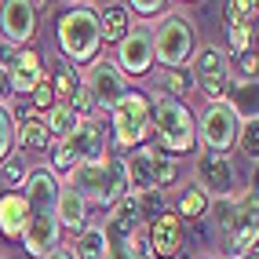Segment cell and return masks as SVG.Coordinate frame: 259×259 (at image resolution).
Listing matches in <instances>:
<instances>
[{
  "label": "cell",
  "mask_w": 259,
  "mask_h": 259,
  "mask_svg": "<svg viewBox=\"0 0 259 259\" xmlns=\"http://www.w3.org/2000/svg\"><path fill=\"white\" fill-rule=\"evenodd\" d=\"M59 176L51 168H33L26 176V230H22V245L29 255L44 259L51 248H59V219H55V197H59Z\"/></svg>",
  "instance_id": "1"
},
{
  "label": "cell",
  "mask_w": 259,
  "mask_h": 259,
  "mask_svg": "<svg viewBox=\"0 0 259 259\" xmlns=\"http://www.w3.org/2000/svg\"><path fill=\"white\" fill-rule=\"evenodd\" d=\"M70 186L84 204H102L113 208L120 197H128V171H124V157H99V161H84L73 164L70 171Z\"/></svg>",
  "instance_id": "2"
},
{
  "label": "cell",
  "mask_w": 259,
  "mask_h": 259,
  "mask_svg": "<svg viewBox=\"0 0 259 259\" xmlns=\"http://www.w3.org/2000/svg\"><path fill=\"white\" fill-rule=\"evenodd\" d=\"M150 132H157V150L176 157V153H190L197 146V124L194 113L186 110V102L157 95L150 102Z\"/></svg>",
  "instance_id": "3"
},
{
  "label": "cell",
  "mask_w": 259,
  "mask_h": 259,
  "mask_svg": "<svg viewBox=\"0 0 259 259\" xmlns=\"http://www.w3.org/2000/svg\"><path fill=\"white\" fill-rule=\"evenodd\" d=\"M59 48H62V55L70 62H77V66L99 59L102 33H99V15H95L92 4H77L59 19Z\"/></svg>",
  "instance_id": "4"
},
{
  "label": "cell",
  "mask_w": 259,
  "mask_h": 259,
  "mask_svg": "<svg viewBox=\"0 0 259 259\" xmlns=\"http://www.w3.org/2000/svg\"><path fill=\"white\" fill-rule=\"evenodd\" d=\"M215 215H219V227L227 230L230 245L237 248V255H248L255 248V237H259V230H255V186L215 201Z\"/></svg>",
  "instance_id": "5"
},
{
  "label": "cell",
  "mask_w": 259,
  "mask_h": 259,
  "mask_svg": "<svg viewBox=\"0 0 259 259\" xmlns=\"http://www.w3.org/2000/svg\"><path fill=\"white\" fill-rule=\"evenodd\" d=\"M124 171H128L132 197L146 194V190H161L164 194V190L176 183V176H179L176 161H171L168 153H161L157 146H139L132 157H124Z\"/></svg>",
  "instance_id": "6"
},
{
  "label": "cell",
  "mask_w": 259,
  "mask_h": 259,
  "mask_svg": "<svg viewBox=\"0 0 259 259\" xmlns=\"http://www.w3.org/2000/svg\"><path fill=\"white\" fill-rule=\"evenodd\" d=\"M99 157H106V128L95 117H80L77 128L55 146V168L51 171L59 176V171H70L73 164L99 161Z\"/></svg>",
  "instance_id": "7"
},
{
  "label": "cell",
  "mask_w": 259,
  "mask_h": 259,
  "mask_svg": "<svg viewBox=\"0 0 259 259\" xmlns=\"http://www.w3.org/2000/svg\"><path fill=\"white\" fill-rule=\"evenodd\" d=\"M150 37H153V62H161V70H179L194 55V26L183 15H164Z\"/></svg>",
  "instance_id": "8"
},
{
  "label": "cell",
  "mask_w": 259,
  "mask_h": 259,
  "mask_svg": "<svg viewBox=\"0 0 259 259\" xmlns=\"http://www.w3.org/2000/svg\"><path fill=\"white\" fill-rule=\"evenodd\" d=\"M110 120H113L117 146H124V150L143 146L150 135V99L143 92H128L124 99H117L110 106Z\"/></svg>",
  "instance_id": "9"
},
{
  "label": "cell",
  "mask_w": 259,
  "mask_h": 259,
  "mask_svg": "<svg viewBox=\"0 0 259 259\" xmlns=\"http://www.w3.org/2000/svg\"><path fill=\"white\" fill-rule=\"evenodd\" d=\"M194 176H197V190L208 201H223V197H234L237 190V171H234V161H230V153H208V150H201L197 157H194Z\"/></svg>",
  "instance_id": "10"
},
{
  "label": "cell",
  "mask_w": 259,
  "mask_h": 259,
  "mask_svg": "<svg viewBox=\"0 0 259 259\" xmlns=\"http://www.w3.org/2000/svg\"><path fill=\"white\" fill-rule=\"evenodd\" d=\"M194 84L201 88V95L212 102H223L227 99V88H230V62L223 59L219 48H201L197 59H194Z\"/></svg>",
  "instance_id": "11"
},
{
  "label": "cell",
  "mask_w": 259,
  "mask_h": 259,
  "mask_svg": "<svg viewBox=\"0 0 259 259\" xmlns=\"http://www.w3.org/2000/svg\"><path fill=\"white\" fill-rule=\"evenodd\" d=\"M234 139H237V120L234 113L223 106V102H212L204 110L201 124H197V143H204L208 153H230L234 150Z\"/></svg>",
  "instance_id": "12"
},
{
  "label": "cell",
  "mask_w": 259,
  "mask_h": 259,
  "mask_svg": "<svg viewBox=\"0 0 259 259\" xmlns=\"http://www.w3.org/2000/svg\"><path fill=\"white\" fill-rule=\"evenodd\" d=\"M113 66L124 77H146L153 70V37H150V29H143V26L128 29V37L117 44V62Z\"/></svg>",
  "instance_id": "13"
},
{
  "label": "cell",
  "mask_w": 259,
  "mask_h": 259,
  "mask_svg": "<svg viewBox=\"0 0 259 259\" xmlns=\"http://www.w3.org/2000/svg\"><path fill=\"white\" fill-rule=\"evenodd\" d=\"M37 33V4H26V0H8L0 4V37L11 48H22L33 40Z\"/></svg>",
  "instance_id": "14"
},
{
  "label": "cell",
  "mask_w": 259,
  "mask_h": 259,
  "mask_svg": "<svg viewBox=\"0 0 259 259\" xmlns=\"http://www.w3.org/2000/svg\"><path fill=\"white\" fill-rule=\"evenodd\" d=\"M84 88L92 92L95 106H106L110 110L117 99L128 95V80H124V73H120L110 59H95L92 70H88V80H84Z\"/></svg>",
  "instance_id": "15"
},
{
  "label": "cell",
  "mask_w": 259,
  "mask_h": 259,
  "mask_svg": "<svg viewBox=\"0 0 259 259\" xmlns=\"http://www.w3.org/2000/svg\"><path fill=\"white\" fill-rule=\"evenodd\" d=\"M183 219L176 212H164L161 219H153L150 223V234H146V248L150 255H157V259H176L183 252Z\"/></svg>",
  "instance_id": "16"
},
{
  "label": "cell",
  "mask_w": 259,
  "mask_h": 259,
  "mask_svg": "<svg viewBox=\"0 0 259 259\" xmlns=\"http://www.w3.org/2000/svg\"><path fill=\"white\" fill-rule=\"evenodd\" d=\"M135 230H143V212H139V201L128 194V197H120L113 204L102 234H106V245H120V241H128Z\"/></svg>",
  "instance_id": "17"
},
{
  "label": "cell",
  "mask_w": 259,
  "mask_h": 259,
  "mask_svg": "<svg viewBox=\"0 0 259 259\" xmlns=\"http://www.w3.org/2000/svg\"><path fill=\"white\" fill-rule=\"evenodd\" d=\"M40 80H44V59L33 48H22L19 51V62H15L11 73H8L11 95H33V88H37Z\"/></svg>",
  "instance_id": "18"
},
{
  "label": "cell",
  "mask_w": 259,
  "mask_h": 259,
  "mask_svg": "<svg viewBox=\"0 0 259 259\" xmlns=\"http://www.w3.org/2000/svg\"><path fill=\"white\" fill-rule=\"evenodd\" d=\"M223 106L234 113L237 124H255L259 120V99H255V80H230L227 88V99H223Z\"/></svg>",
  "instance_id": "19"
},
{
  "label": "cell",
  "mask_w": 259,
  "mask_h": 259,
  "mask_svg": "<svg viewBox=\"0 0 259 259\" xmlns=\"http://www.w3.org/2000/svg\"><path fill=\"white\" fill-rule=\"evenodd\" d=\"M55 219H59V230H73V234H80L84 227H88V204H84L70 186H59Z\"/></svg>",
  "instance_id": "20"
},
{
  "label": "cell",
  "mask_w": 259,
  "mask_h": 259,
  "mask_svg": "<svg viewBox=\"0 0 259 259\" xmlns=\"http://www.w3.org/2000/svg\"><path fill=\"white\" fill-rule=\"evenodd\" d=\"M99 33H102V44H120L128 37V22H132V15H128V8L124 4H102L99 11Z\"/></svg>",
  "instance_id": "21"
},
{
  "label": "cell",
  "mask_w": 259,
  "mask_h": 259,
  "mask_svg": "<svg viewBox=\"0 0 259 259\" xmlns=\"http://www.w3.org/2000/svg\"><path fill=\"white\" fill-rule=\"evenodd\" d=\"M26 197L22 194H4L0 197V234L19 241L22 230H26Z\"/></svg>",
  "instance_id": "22"
},
{
  "label": "cell",
  "mask_w": 259,
  "mask_h": 259,
  "mask_svg": "<svg viewBox=\"0 0 259 259\" xmlns=\"http://www.w3.org/2000/svg\"><path fill=\"white\" fill-rule=\"evenodd\" d=\"M110 245H106V234H102V227H84L77 234V245H73V259H106Z\"/></svg>",
  "instance_id": "23"
},
{
  "label": "cell",
  "mask_w": 259,
  "mask_h": 259,
  "mask_svg": "<svg viewBox=\"0 0 259 259\" xmlns=\"http://www.w3.org/2000/svg\"><path fill=\"white\" fill-rule=\"evenodd\" d=\"M15 139H19V146H26V150H48L51 146V135L44 128V117L40 113H29L22 124L15 128Z\"/></svg>",
  "instance_id": "24"
},
{
  "label": "cell",
  "mask_w": 259,
  "mask_h": 259,
  "mask_svg": "<svg viewBox=\"0 0 259 259\" xmlns=\"http://www.w3.org/2000/svg\"><path fill=\"white\" fill-rule=\"evenodd\" d=\"M77 113H73V106H66V102H55V106L48 110V117H44V128H48V135H51V143H62L66 135H70L73 128H77Z\"/></svg>",
  "instance_id": "25"
},
{
  "label": "cell",
  "mask_w": 259,
  "mask_h": 259,
  "mask_svg": "<svg viewBox=\"0 0 259 259\" xmlns=\"http://www.w3.org/2000/svg\"><path fill=\"white\" fill-rule=\"evenodd\" d=\"M48 84H51V95H55V102H66L70 106V99H73V92H77V73L70 70L66 62H55L48 70Z\"/></svg>",
  "instance_id": "26"
},
{
  "label": "cell",
  "mask_w": 259,
  "mask_h": 259,
  "mask_svg": "<svg viewBox=\"0 0 259 259\" xmlns=\"http://www.w3.org/2000/svg\"><path fill=\"white\" fill-rule=\"evenodd\" d=\"M157 80H161V92L168 99H179V102H183V95L194 92V77H190L186 66H179V70H161Z\"/></svg>",
  "instance_id": "27"
},
{
  "label": "cell",
  "mask_w": 259,
  "mask_h": 259,
  "mask_svg": "<svg viewBox=\"0 0 259 259\" xmlns=\"http://www.w3.org/2000/svg\"><path fill=\"white\" fill-rule=\"evenodd\" d=\"M106 259H150V248H146V234L135 230L128 241H120V245H110Z\"/></svg>",
  "instance_id": "28"
},
{
  "label": "cell",
  "mask_w": 259,
  "mask_h": 259,
  "mask_svg": "<svg viewBox=\"0 0 259 259\" xmlns=\"http://www.w3.org/2000/svg\"><path fill=\"white\" fill-rule=\"evenodd\" d=\"M26 176H29V168H26L22 153H11V157L0 164V183L8 186V194H15V186H26Z\"/></svg>",
  "instance_id": "29"
},
{
  "label": "cell",
  "mask_w": 259,
  "mask_h": 259,
  "mask_svg": "<svg viewBox=\"0 0 259 259\" xmlns=\"http://www.w3.org/2000/svg\"><path fill=\"white\" fill-rule=\"evenodd\" d=\"M204 212H208V197H204L197 186L186 190V194L179 197V204H176V215H179V219H201Z\"/></svg>",
  "instance_id": "30"
},
{
  "label": "cell",
  "mask_w": 259,
  "mask_h": 259,
  "mask_svg": "<svg viewBox=\"0 0 259 259\" xmlns=\"http://www.w3.org/2000/svg\"><path fill=\"white\" fill-rule=\"evenodd\" d=\"M255 4L252 0H234L227 4V26H241V29H255Z\"/></svg>",
  "instance_id": "31"
},
{
  "label": "cell",
  "mask_w": 259,
  "mask_h": 259,
  "mask_svg": "<svg viewBox=\"0 0 259 259\" xmlns=\"http://www.w3.org/2000/svg\"><path fill=\"white\" fill-rule=\"evenodd\" d=\"M15 150V113L8 110V102H0V164L11 157Z\"/></svg>",
  "instance_id": "32"
},
{
  "label": "cell",
  "mask_w": 259,
  "mask_h": 259,
  "mask_svg": "<svg viewBox=\"0 0 259 259\" xmlns=\"http://www.w3.org/2000/svg\"><path fill=\"white\" fill-rule=\"evenodd\" d=\"M234 146L255 164V157H259V120H255V124H237V139H234Z\"/></svg>",
  "instance_id": "33"
},
{
  "label": "cell",
  "mask_w": 259,
  "mask_h": 259,
  "mask_svg": "<svg viewBox=\"0 0 259 259\" xmlns=\"http://www.w3.org/2000/svg\"><path fill=\"white\" fill-rule=\"evenodd\" d=\"M135 201H139V212H143V223L150 219H161L168 212V204H164V194L161 190H146V194H135Z\"/></svg>",
  "instance_id": "34"
},
{
  "label": "cell",
  "mask_w": 259,
  "mask_h": 259,
  "mask_svg": "<svg viewBox=\"0 0 259 259\" xmlns=\"http://www.w3.org/2000/svg\"><path fill=\"white\" fill-rule=\"evenodd\" d=\"M227 40H230V51H237V55H248L252 48V29H241V26H227Z\"/></svg>",
  "instance_id": "35"
},
{
  "label": "cell",
  "mask_w": 259,
  "mask_h": 259,
  "mask_svg": "<svg viewBox=\"0 0 259 259\" xmlns=\"http://www.w3.org/2000/svg\"><path fill=\"white\" fill-rule=\"evenodd\" d=\"M70 106H73V113L77 117H92L99 106H95V99H92V92L84 88V84H77V92H73V99H70Z\"/></svg>",
  "instance_id": "36"
},
{
  "label": "cell",
  "mask_w": 259,
  "mask_h": 259,
  "mask_svg": "<svg viewBox=\"0 0 259 259\" xmlns=\"http://www.w3.org/2000/svg\"><path fill=\"white\" fill-rule=\"evenodd\" d=\"M55 106V95H51V84H48V77L33 88V113H44V110H51Z\"/></svg>",
  "instance_id": "37"
},
{
  "label": "cell",
  "mask_w": 259,
  "mask_h": 259,
  "mask_svg": "<svg viewBox=\"0 0 259 259\" xmlns=\"http://www.w3.org/2000/svg\"><path fill=\"white\" fill-rule=\"evenodd\" d=\"M128 8V15L135 11V15H157V11H164L168 4L164 0H135V4H124Z\"/></svg>",
  "instance_id": "38"
},
{
  "label": "cell",
  "mask_w": 259,
  "mask_h": 259,
  "mask_svg": "<svg viewBox=\"0 0 259 259\" xmlns=\"http://www.w3.org/2000/svg\"><path fill=\"white\" fill-rule=\"evenodd\" d=\"M19 62V48H11L0 40V73H11V66Z\"/></svg>",
  "instance_id": "39"
},
{
  "label": "cell",
  "mask_w": 259,
  "mask_h": 259,
  "mask_svg": "<svg viewBox=\"0 0 259 259\" xmlns=\"http://www.w3.org/2000/svg\"><path fill=\"white\" fill-rule=\"evenodd\" d=\"M241 73H245V80H255V51L241 55Z\"/></svg>",
  "instance_id": "40"
},
{
  "label": "cell",
  "mask_w": 259,
  "mask_h": 259,
  "mask_svg": "<svg viewBox=\"0 0 259 259\" xmlns=\"http://www.w3.org/2000/svg\"><path fill=\"white\" fill-rule=\"evenodd\" d=\"M44 259H73V255H70V248H62V245H59V248H51Z\"/></svg>",
  "instance_id": "41"
},
{
  "label": "cell",
  "mask_w": 259,
  "mask_h": 259,
  "mask_svg": "<svg viewBox=\"0 0 259 259\" xmlns=\"http://www.w3.org/2000/svg\"><path fill=\"white\" fill-rule=\"evenodd\" d=\"M227 259H241V255H227Z\"/></svg>",
  "instance_id": "42"
}]
</instances>
